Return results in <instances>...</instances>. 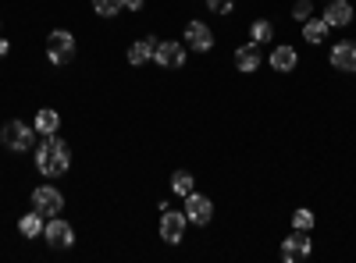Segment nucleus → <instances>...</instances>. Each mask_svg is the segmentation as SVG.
I'll return each mask as SVG.
<instances>
[{
  "label": "nucleus",
  "mask_w": 356,
  "mask_h": 263,
  "mask_svg": "<svg viewBox=\"0 0 356 263\" xmlns=\"http://www.w3.org/2000/svg\"><path fill=\"white\" fill-rule=\"evenodd\" d=\"M36 171L43 178H65L72 171V146L61 135H43V142L36 146Z\"/></svg>",
  "instance_id": "1"
},
{
  "label": "nucleus",
  "mask_w": 356,
  "mask_h": 263,
  "mask_svg": "<svg viewBox=\"0 0 356 263\" xmlns=\"http://www.w3.org/2000/svg\"><path fill=\"white\" fill-rule=\"evenodd\" d=\"M0 146H4L8 153H29V150H36V128L18 121V118H11L4 128H0Z\"/></svg>",
  "instance_id": "2"
},
{
  "label": "nucleus",
  "mask_w": 356,
  "mask_h": 263,
  "mask_svg": "<svg viewBox=\"0 0 356 263\" xmlns=\"http://www.w3.org/2000/svg\"><path fill=\"white\" fill-rule=\"evenodd\" d=\"M47 61L54 68H68L75 61V36L68 28H50L47 33Z\"/></svg>",
  "instance_id": "3"
},
{
  "label": "nucleus",
  "mask_w": 356,
  "mask_h": 263,
  "mask_svg": "<svg viewBox=\"0 0 356 263\" xmlns=\"http://www.w3.org/2000/svg\"><path fill=\"white\" fill-rule=\"evenodd\" d=\"M33 210L43 214L47 221H50V217H61V210H65V192L57 189V185H36V189H33Z\"/></svg>",
  "instance_id": "4"
},
{
  "label": "nucleus",
  "mask_w": 356,
  "mask_h": 263,
  "mask_svg": "<svg viewBox=\"0 0 356 263\" xmlns=\"http://www.w3.org/2000/svg\"><path fill=\"white\" fill-rule=\"evenodd\" d=\"M154 65L164 68V71L186 68V43H178V40H161V43H157V53H154Z\"/></svg>",
  "instance_id": "5"
},
{
  "label": "nucleus",
  "mask_w": 356,
  "mask_h": 263,
  "mask_svg": "<svg viewBox=\"0 0 356 263\" xmlns=\"http://www.w3.org/2000/svg\"><path fill=\"white\" fill-rule=\"evenodd\" d=\"M186 221L189 224H196V228H207V224H211V217H214V203H211V196H203V192H189L186 196Z\"/></svg>",
  "instance_id": "6"
},
{
  "label": "nucleus",
  "mask_w": 356,
  "mask_h": 263,
  "mask_svg": "<svg viewBox=\"0 0 356 263\" xmlns=\"http://www.w3.org/2000/svg\"><path fill=\"white\" fill-rule=\"evenodd\" d=\"M310 253H314V242L300 228H292V235L282 239V260L285 263H303V260H310Z\"/></svg>",
  "instance_id": "7"
},
{
  "label": "nucleus",
  "mask_w": 356,
  "mask_h": 263,
  "mask_svg": "<svg viewBox=\"0 0 356 263\" xmlns=\"http://www.w3.org/2000/svg\"><path fill=\"white\" fill-rule=\"evenodd\" d=\"M182 43H186V50H193V53H211V50H214L211 25H207V22H189L186 33H182Z\"/></svg>",
  "instance_id": "8"
},
{
  "label": "nucleus",
  "mask_w": 356,
  "mask_h": 263,
  "mask_svg": "<svg viewBox=\"0 0 356 263\" xmlns=\"http://www.w3.org/2000/svg\"><path fill=\"white\" fill-rule=\"evenodd\" d=\"M43 239H47L50 249H72L75 246V228L65 217H50L47 228H43Z\"/></svg>",
  "instance_id": "9"
},
{
  "label": "nucleus",
  "mask_w": 356,
  "mask_h": 263,
  "mask_svg": "<svg viewBox=\"0 0 356 263\" xmlns=\"http://www.w3.org/2000/svg\"><path fill=\"white\" fill-rule=\"evenodd\" d=\"M186 228H189V221H186V214L182 210H161V239L168 242V246H178L186 239Z\"/></svg>",
  "instance_id": "10"
},
{
  "label": "nucleus",
  "mask_w": 356,
  "mask_h": 263,
  "mask_svg": "<svg viewBox=\"0 0 356 263\" xmlns=\"http://www.w3.org/2000/svg\"><path fill=\"white\" fill-rule=\"evenodd\" d=\"M157 36H143V40H136L132 46H129V53H125V61L132 65V68H143V65H150L154 61V53H157Z\"/></svg>",
  "instance_id": "11"
},
{
  "label": "nucleus",
  "mask_w": 356,
  "mask_h": 263,
  "mask_svg": "<svg viewBox=\"0 0 356 263\" xmlns=\"http://www.w3.org/2000/svg\"><path fill=\"white\" fill-rule=\"evenodd\" d=\"M328 61H332V68L335 71H356V43L353 40H342V43H335L332 46V53H328Z\"/></svg>",
  "instance_id": "12"
},
{
  "label": "nucleus",
  "mask_w": 356,
  "mask_h": 263,
  "mask_svg": "<svg viewBox=\"0 0 356 263\" xmlns=\"http://www.w3.org/2000/svg\"><path fill=\"white\" fill-rule=\"evenodd\" d=\"M232 61H235V68H239L243 75H253V71L264 65V57H260V46L250 40V43H243V46H235V57H232Z\"/></svg>",
  "instance_id": "13"
},
{
  "label": "nucleus",
  "mask_w": 356,
  "mask_h": 263,
  "mask_svg": "<svg viewBox=\"0 0 356 263\" xmlns=\"http://www.w3.org/2000/svg\"><path fill=\"white\" fill-rule=\"evenodd\" d=\"M321 18L328 22L332 28H346L353 22V4L349 0H328V8L321 11Z\"/></svg>",
  "instance_id": "14"
},
{
  "label": "nucleus",
  "mask_w": 356,
  "mask_h": 263,
  "mask_svg": "<svg viewBox=\"0 0 356 263\" xmlns=\"http://www.w3.org/2000/svg\"><path fill=\"white\" fill-rule=\"evenodd\" d=\"M267 65H271L275 71H282V75H289V71H296V65H300V53H296L289 43H282V46H275V50H271Z\"/></svg>",
  "instance_id": "15"
},
{
  "label": "nucleus",
  "mask_w": 356,
  "mask_h": 263,
  "mask_svg": "<svg viewBox=\"0 0 356 263\" xmlns=\"http://www.w3.org/2000/svg\"><path fill=\"white\" fill-rule=\"evenodd\" d=\"M43 228H47V217L36 214V210H29V214L18 221V235H22V239H43Z\"/></svg>",
  "instance_id": "16"
},
{
  "label": "nucleus",
  "mask_w": 356,
  "mask_h": 263,
  "mask_svg": "<svg viewBox=\"0 0 356 263\" xmlns=\"http://www.w3.org/2000/svg\"><path fill=\"white\" fill-rule=\"evenodd\" d=\"M328 33H332V25L324 22V18H307V22H303V40H307L310 46H321L324 40H328Z\"/></svg>",
  "instance_id": "17"
},
{
  "label": "nucleus",
  "mask_w": 356,
  "mask_h": 263,
  "mask_svg": "<svg viewBox=\"0 0 356 263\" xmlns=\"http://www.w3.org/2000/svg\"><path fill=\"white\" fill-rule=\"evenodd\" d=\"M33 125H36V135H54L57 128H61V114H57L54 107H40Z\"/></svg>",
  "instance_id": "18"
},
{
  "label": "nucleus",
  "mask_w": 356,
  "mask_h": 263,
  "mask_svg": "<svg viewBox=\"0 0 356 263\" xmlns=\"http://www.w3.org/2000/svg\"><path fill=\"white\" fill-rule=\"evenodd\" d=\"M250 40H253L257 46H264V43H271V40H275V25L267 22V18H257V22L250 25Z\"/></svg>",
  "instance_id": "19"
},
{
  "label": "nucleus",
  "mask_w": 356,
  "mask_h": 263,
  "mask_svg": "<svg viewBox=\"0 0 356 263\" xmlns=\"http://www.w3.org/2000/svg\"><path fill=\"white\" fill-rule=\"evenodd\" d=\"M193 185H196V178H193L189 171H175V174H171V192H175V196L186 199V196L193 192Z\"/></svg>",
  "instance_id": "20"
},
{
  "label": "nucleus",
  "mask_w": 356,
  "mask_h": 263,
  "mask_svg": "<svg viewBox=\"0 0 356 263\" xmlns=\"http://www.w3.org/2000/svg\"><path fill=\"white\" fill-rule=\"evenodd\" d=\"M89 4H93V11L100 18H118L125 11V0H89Z\"/></svg>",
  "instance_id": "21"
},
{
  "label": "nucleus",
  "mask_w": 356,
  "mask_h": 263,
  "mask_svg": "<svg viewBox=\"0 0 356 263\" xmlns=\"http://www.w3.org/2000/svg\"><path fill=\"white\" fill-rule=\"evenodd\" d=\"M314 224H317L314 210H307V207H300V210H292V228H300V231H310Z\"/></svg>",
  "instance_id": "22"
},
{
  "label": "nucleus",
  "mask_w": 356,
  "mask_h": 263,
  "mask_svg": "<svg viewBox=\"0 0 356 263\" xmlns=\"http://www.w3.org/2000/svg\"><path fill=\"white\" fill-rule=\"evenodd\" d=\"M292 18H296V22L314 18V4H310V0H296V4H292Z\"/></svg>",
  "instance_id": "23"
},
{
  "label": "nucleus",
  "mask_w": 356,
  "mask_h": 263,
  "mask_svg": "<svg viewBox=\"0 0 356 263\" xmlns=\"http://www.w3.org/2000/svg\"><path fill=\"white\" fill-rule=\"evenodd\" d=\"M207 11H214V15H232V11H235V0H207Z\"/></svg>",
  "instance_id": "24"
},
{
  "label": "nucleus",
  "mask_w": 356,
  "mask_h": 263,
  "mask_svg": "<svg viewBox=\"0 0 356 263\" xmlns=\"http://www.w3.org/2000/svg\"><path fill=\"white\" fill-rule=\"evenodd\" d=\"M146 0H125V11H143Z\"/></svg>",
  "instance_id": "25"
},
{
  "label": "nucleus",
  "mask_w": 356,
  "mask_h": 263,
  "mask_svg": "<svg viewBox=\"0 0 356 263\" xmlns=\"http://www.w3.org/2000/svg\"><path fill=\"white\" fill-rule=\"evenodd\" d=\"M11 53V40H0V57H8Z\"/></svg>",
  "instance_id": "26"
}]
</instances>
